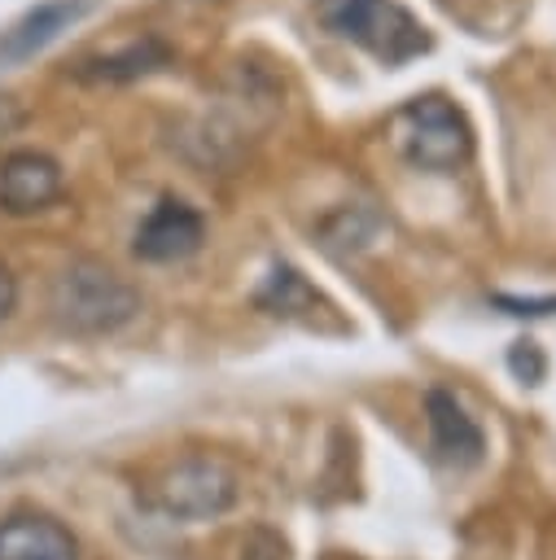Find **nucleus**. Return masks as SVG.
<instances>
[{
  "mask_svg": "<svg viewBox=\"0 0 556 560\" xmlns=\"http://www.w3.org/2000/svg\"><path fill=\"white\" fill-rule=\"evenodd\" d=\"M236 499H241V477L219 455H179L140 490V508L175 525L219 521L223 512L236 508Z\"/></svg>",
  "mask_w": 556,
  "mask_h": 560,
  "instance_id": "f257e3e1",
  "label": "nucleus"
},
{
  "mask_svg": "<svg viewBox=\"0 0 556 560\" xmlns=\"http://www.w3.org/2000/svg\"><path fill=\"white\" fill-rule=\"evenodd\" d=\"M48 306H53V319L66 332L101 337V332H114V328H123V324L136 319L140 293L114 267H105L96 258H74V262H66L53 276Z\"/></svg>",
  "mask_w": 556,
  "mask_h": 560,
  "instance_id": "f03ea898",
  "label": "nucleus"
},
{
  "mask_svg": "<svg viewBox=\"0 0 556 560\" xmlns=\"http://www.w3.org/2000/svg\"><path fill=\"white\" fill-rule=\"evenodd\" d=\"M315 18L385 66H403L429 48V31L398 0H320Z\"/></svg>",
  "mask_w": 556,
  "mask_h": 560,
  "instance_id": "7ed1b4c3",
  "label": "nucleus"
},
{
  "mask_svg": "<svg viewBox=\"0 0 556 560\" xmlns=\"http://www.w3.org/2000/svg\"><path fill=\"white\" fill-rule=\"evenodd\" d=\"M394 144L420 171H455L473 153L464 114L442 96H416L394 114Z\"/></svg>",
  "mask_w": 556,
  "mask_h": 560,
  "instance_id": "20e7f679",
  "label": "nucleus"
},
{
  "mask_svg": "<svg viewBox=\"0 0 556 560\" xmlns=\"http://www.w3.org/2000/svg\"><path fill=\"white\" fill-rule=\"evenodd\" d=\"M201 236H206L201 214H197L188 201L166 197V201H158V206L140 219L131 249H136V258H144V262H175V258H188V254L201 245Z\"/></svg>",
  "mask_w": 556,
  "mask_h": 560,
  "instance_id": "39448f33",
  "label": "nucleus"
},
{
  "mask_svg": "<svg viewBox=\"0 0 556 560\" xmlns=\"http://www.w3.org/2000/svg\"><path fill=\"white\" fill-rule=\"evenodd\" d=\"M61 197V166L48 153L22 149L0 162V210L4 214H39Z\"/></svg>",
  "mask_w": 556,
  "mask_h": 560,
  "instance_id": "423d86ee",
  "label": "nucleus"
},
{
  "mask_svg": "<svg viewBox=\"0 0 556 560\" xmlns=\"http://www.w3.org/2000/svg\"><path fill=\"white\" fill-rule=\"evenodd\" d=\"M425 424H429V442L433 455L451 468H473L486 451V433L482 424L464 411V402L447 389H429L425 394Z\"/></svg>",
  "mask_w": 556,
  "mask_h": 560,
  "instance_id": "0eeeda50",
  "label": "nucleus"
},
{
  "mask_svg": "<svg viewBox=\"0 0 556 560\" xmlns=\"http://www.w3.org/2000/svg\"><path fill=\"white\" fill-rule=\"evenodd\" d=\"M0 560H79V542L57 516L18 508L0 521Z\"/></svg>",
  "mask_w": 556,
  "mask_h": 560,
  "instance_id": "6e6552de",
  "label": "nucleus"
},
{
  "mask_svg": "<svg viewBox=\"0 0 556 560\" xmlns=\"http://www.w3.org/2000/svg\"><path fill=\"white\" fill-rule=\"evenodd\" d=\"M88 9V0H39L35 9H26L13 26L0 31V66H18L26 57H35L44 44H53L79 13Z\"/></svg>",
  "mask_w": 556,
  "mask_h": 560,
  "instance_id": "1a4fd4ad",
  "label": "nucleus"
},
{
  "mask_svg": "<svg viewBox=\"0 0 556 560\" xmlns=\"http://www.w3.org/2000/svg\"><path fill=\"white\" fill-rule=\"evenodd\" d=\"M166 44L162 39H153V35H144V39H131V44H123V48H109V52H101V57H88L83 66H79V74L83 79H105V83H123V79H140V74H149V70H158V66H166Z\"/></svg>",
  "mask_w": 556,
  "mask_h": 560,
  "instance_id": "9d476101",
  "label": "nucleus"
},
{
  "mask_svg": "<svg viewBox=\"0 0 556 560\" xmlns=\"http://www.w3.org/2000/svg\"><path fill=\"white\" fill-rule=\"evenodd\" d=\"M258 302L289 315V311H298V306H315V289H311L293 267H276V271L267 276V289L258 293Z\"/></svg>",
  "mask_w": 556,
  "mask_h": 560,
  "instance_id": "9b49d317",
  "label": "nucleus"
},
{
  "mask_svg": "<svg viewBox=\"0 0 556 560\" xmlns=\"http://www.w3.org/2000/svg\"><path fill=\"white\" fill-rule=\"evenodd\" d=\"M241 560H285V538L267 525H254L250 538L241 542Z\"/></svg>",
  "mask_w": 556,
  "mask_h": 560,
  "instance_id": "f8f14e48",
  "label": "nucleus"
},
{
  "mask_svg": "<svg viewBox=\"0 0 556 560\" xmlns=\"http://www.w3.org/2000/svg\"><path fill=\"white\" fill-rule=\"evenodd\" d=\"M499 306H508V315H552L556 298H495Z\"/></svg>",
  "mask_w": 556,
  "mask_h": 560,
  "instance_id": "ddd939ff",
  "label": "nucleus"
},
{
  "mask_svg": "<svg viewBox=\"0 0 556 560\" xmlns=\"http://www.w3.org/2000/svg\"><path fill=\"white\" fill-rule=\"evenodd\" d=\"M13 298H18V284H13V271L0 262V319L13 311Z\"/></svg>",
  "mask_w": 556,
  "mask_h": 560,
  "instance_id": "4468645a",
  "label": "nucleus"
},
{
  "mask_svg": "<svg viewBox=\"0 0 556 560\" xmlns=\"http://www.w3.org/2000/svg\"><path fill=\"white\" fill-rule=\"evenodd\" d=\"M324 560H341V556H324Z\"/></svg>",
  "mask_w": 556,
  "mask_h": 560,
  "instance_id": "2eb2a0df",
  "label": "nucleus"
}]
</instances>
